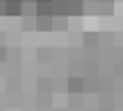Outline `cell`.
<instances>
[{
    "mask_svg": "<svg viewBox=\"0 0 123 111\" xmlns=\"http://www.w3.org/2000/svg\"><path fill=\"white\" fill-rule=\"evenodd\" d=\"M37 16H53V0H37Z\"/></svg>",
    "mask_w": 123,
    "mask_h": 111,
    "instance_id": "obj_1",
    "label": "cell"
},
{
    "mask_svg": "<svg viewBox=\"0 0 123 111\" xmlns=\"http://www.w3.org/2000/svg\"><path fill=\"white\" fill-rule=\"evenodd\" d=\"M68 91L71 93H82L84 91V82L80 79V77H71L68 79Z\"/></svg>",
    "mask_w": 123,
    "mask_h": 111,
    "instance_id": "obj_2",
    "label": "cell"
},
{
    "mask_svg": "<svg viewBox=\"0 0 123 111\" xmlns=\"http://www.w3.org/2000/svg\"><path fill=\"white\" fill-rule=\"evenodd\" d=\"M5 5H7V14L9 16L21 14V0H5Z\"/></svg>",
    "mask_w": 123,
    "mask_h": 111,
    "instance_id": "obj_3",
    "label": "cell"
},
{
    "mask_svg": "<svg viewBox=\"0 0 123 111\" xmlns=\"http://www.w3.org/2000/svg\"><path fill=\"white\" fill-rule=\"evenodd\" d=\"M5 57H7V50H5V48H0V61H2Z\"/></svg>",
    "mask_w": 123,
    "mask_h": 111,
    "instance_id": "obj_4",
    "label": "cell"
},
{
    "mask_svg": "<svg viewBox=\"0 0 123 111\" xmlns=\"http://www.w3.org/2000/svg\"><path fill=\"white\" fill-rule=\"evenodd\" d=\"M32 2H37V0H32Z\"/></svg>",
    "mask_w": 123,
    "mask_h": 111,
    "instance_id": "obj_5",
    "label": "cell"
},
{
    "mask_svg": "<svg viewBox=\"0 0 123 111\" xmlns=\"http://www.w3.org/2000/svg\"><path fill=\"white\" fill-rule=\"evenodd\" d=\"M21 2H23V0H21Z\"/></svg>",
    "mask_w": 123,
    "mask_h": 111,
    "instance_id": "obj_6",
    "label": "cell"
}]
</instances>
